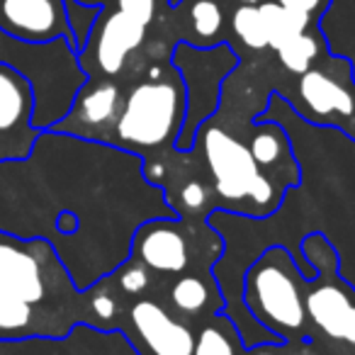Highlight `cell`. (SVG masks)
I'll return each instance as SVG.
<instances>
[{
	"label": "cell",
	"mask_w": 355,
	"mask_h": 355,
	"mask_svg": "<svg viewBox=\"0 0 355 355\" xmlns=\"http://www.w3.org/2000/svg\"><path fill=\"white\" fill-rule=\"evenodd\" d=\"M132 156L100 141L40 132L30 156L0 163V232L49 241L76 290L93 287L117 268L103 243L112 239L127 253L132 246L105 227L117 214L105 200V178Z\"/></svg>",
	"instance_id": "6da1fadb"
},
{
	"label": "cell",
	"mask_w": 355,
	"mask_h": 355,
	"mask_svg": "<svg viewBox=\"0 0 355 355\" xmlns=\"http://www.w3.org/2000/svg\"><path fill=\"white\" fill-rule=\"evenodd\" d=\"M185 124V88L173 66H156L124 93L114 124L112 144L119 151L153 166L175 153V141Z\"/></svg>",
	"instance_id": "7a4b0ae2"
},
{
	"label": "cell",
	"mask_w": 355,
	"mask_h": 355,
	"mask_svg": "<svg viewBox=\"0 0 355 355\" xmlns=\"http://www.w3.org/2000/svg\"><path fill=\"white\" fill-rule=\"evenodd\" d=\"M0 64L10 66L30 83L35 100L32 124L40 132H46L66 117L78 90L90 78L69 37L22 42L0 32Z\"/></svg>",
	"instance_id": "3957f363"
},
{
	"label": "cell",
	"mask_w": 355,
	"mask_h": 355,
	"mask_svg": "<svg viewBox=\"0 0 355 355\" xmlns=\"http://www.w3.org/2000/svg\"><path fill=\"white\" fill-rule=\"evenodd\" d=\"M0 287L69 324H85V292L76 290L59 253L44 239L0 232Z\"/></svg>",
	"instance_id": "277c9868"
},
{
	"label": "cell",
	"mask_w": 355,
	"mask_h": 355,
	"mask_svg": "<svg viewBox=\"0 0 355 355\" xmlns=\"http://www.w3.org/2000/svg\"><path fill=\"white\" fill-rule=\"evenodd\" d=\"M195 146L200 148V156L207 168V183L214 193L217 207L261 219L270 217L282 205L285 190L263 175L248 146L232 132L207 119L195 134L193 148Z\"/></svg>",
	"instance_id": "5b68a950"
},
{
	"label": "cell",
	"mask_w": 355,
	"mask_h": 355,
	"mask_svg": "<svg viewBox=\"0 0 355 355\" xmlns=\"http://www.w3.org/2000/svg\"><path fill=\"white\" fill-rule=\"evenodd\" d=\"M243 304L251 319L280 343L309 338L306 275L282 246H270L243 275Z\"/></svg>",
	"instance_id": "8992f818"
},
{
	"label": "cell",
	"mask_w": 355,
	"mask_h": 355,
	"mask_svg": "<svg viewBox=\"0 0 355 355\" xmlns=\"http://www.w3.org/2000/svg\"><path fill=\"white\" fill-rule=\"evenodd\" d=\"M224 253V241L207 227V219L153 217L134 229L129 258L139 261L158 280L183 272L212 270Z\"/></svg>",
	"instance_id": "52a82bcc"
},
{
	"label": "cell",
	"mask_w": 355,
	"mask_h": 355,
	"mask_svg": "<svg viewBox=\"0 0 355 355\" xmlns=\"http://www.w3.org/2000/svg\"><path fill=\"white\" fill-rule=\"evenodd\" d=\"M239 64L236 51L219 42L212 46H195L178 42L171 54V66L178 71L185 88V124L175 141V151H193L195 134L212 114L222 100V83Z\"/></svg>",
	"instance_id": "ba28073f"
},
{
	"label": "cell",
	"mask_w": 355,
	"mask_h": 355,
	"mask_svg": "<svg viewBox=\"0 0 355 355\" xmlns=\"http://www.w3.org/2000/svg\"><path fill=\"white\" fill-rule=\"evenodd\" d=\"M304 256L316 266L306 280V316L309 326L336 343L355 348V290L338 275V256L321 234L304 241Z\"/></svg>",
	"instance_id": "9c48e42d"
},
{
	"label": "cell",
	"mask_w": 355,
	"mask_h": 355,
	"mask_svg": "<svg viewBox=\"0 0 355 355\" xmlns=\"http://www.w3.org/2000/svg\"><path fill=\"white\" fill-rule=\"evenodd\" d=\"M117 331H122L137 355H193L195 348V326L151 295L124 304Z\"/></svg>",
	"instance_id": "30bf717a"
},
{
	"label": "cell",
	"mask_w": 355,
	"mask_h": 355,
	"mask_svg": "<svg viewBox=\"0 0 355 355\" xmlns=\"http://www.w3.org/2000/svg\"><path fill=\"white\" fill-rule=\"evenodd\" d=\"M300 103L297 112L311 124L334 127L355 141V83L350 64L343 61L340 71L311 66L300 76Z\"/></svg>",
	"instance_id": "8fae6325"
},
{
	"label": "cell",
	"mask_w": 355,
	"mask_h": 355,
	"mask_svg": "<svg viewBox=\"0 0 355 355\" xmlns=\"http://www.w3.org/2000/svg\"><path fill=\"white\" fill-rule=\"evenodd\" d=\"M122 100L124 90L112 78H88V83L78 90L66 117L59 119L51 127V132L71 134V137L110 146L119 110H122Z\"/></svg>",
	"instance_id": "7c38bea8"
},
{
	"label": "cell",
	"mask_w": 355,
	"mask_h": 355,
	"mask_svg": "<svg viewBox=\"0 0 355 355\" xmlns=\"http://www.w3.org/2000/svg\"><path fill=\"white\" fill-rule=\"evenodd\" d=\"M146 27L139 25L122 10L98 17L85 49L78 54L85 73H100L103 78H114L124 71L129 56L144 44Z\"/></svg>",
	"instance_id": "4fadbf2b"
},
{
	"label": "cell",
	"mask_w": 355,
	"mask_h": 355,
	"mask_svg": "<svg viewBox=\"0 0 355 355\" xmlns=\"http://www.w3.org/2000/svg\"><path fill=\"white\" fill-rule=\"evenodd\" d=\"M30 83L10 66L0 64V163L10 158H27L40 129L32 124Z\"/></svg>",
	"instance_id": "5bb4252c"
},
{
	"label": "cell",
	"mask_w": 355,
	"mask_h": 355,
	"mask_svg": "<svg viewBox=\"0 0 355 355\" xmlns=\"http://www.w3.org/2000/svg\"><path fill=\"white\" fill-rule=\"evenodd\" d=\"M0 32L22 42L71 40L61 0H0Z\"/></svg>",
	"instance_id": "9a60e30c"
},
{
	"label": "cell",
	"mask_w": 355,
	"mask_h": 355,
	"mask_svg": "<svg viewBox=\"0 0 355 355\" xmlns=\"http://www.w3.org/2000/svg\"><path fill=\"white\" fill-rule=\"evenodd\" d=\"M163 302L173 314L193 326L224 309V295L212 277V270L183 272L171 277Z\"/></svg>",
	"instance_id": "2e32d148"
},
{
	"label": "cell",
	"mask_w": 355,
	"mask_h": 355,
	"mask_svg": "<svg viewBox=\"0 0 355 355\" xmlns=\"http://www.w3.org/2000/svg\"><path fill=\"white\" fill-rule=\"evenodd\" d=\"M73 324L0 287V340L64 338Z\"/></svg>",
	"instance_id": "e0dca14e"
},
{
	"label": "cell",
	"mask_w": 355,
	"mask_h": 355,
	"mask_svg": "<svg viewBox=\"0 0 355 355\" xmlns=\"http://www.w3.org/2000/svg\"><path fill=\"white\" fill-rule=\"evenodd\" d=\"M246 146L251 151L256 166L263 171V175L268 180H272L277 188L287 190L300 183V168L295 163L290 139L282 132L280 124H272V122L256 124Z\"/></svg>",
	"instance_id": "ac0fdd59"
},
{
	"label": "cell",
	"mask_w": 355,
	"mask_h": 355,
	"mask_svg": "<svg viewBox=\"0 0 355 355\" xmlns=\"http://www.w3.org/2000/svg\"><path fill=\"white\" fill-rule=\"evenodd\" d=\"M193 355H246V345L236 324L224 311H217L195 326Z\"/></svg>",
	"instance_id": "d6986e66"
},
{
	"label": "cell",
	"mask_w": 355,
	"mask_h": 355,
	"mask_svg": "<svg viewBox=\"0 0 355 355\" xmlns=\"http://www.w3.org/2000/svg\"><path fill=\"white\" fill-rule=\"evenodd\" d=\"M263 12V20H266V32H268V46L272 49H280L282 44H287L295 37L304 35L311 25V17L304 15L300 10H290V8H282L275 0H268V3H258Z\"/></svg>",
	"instance_id": "ffe728a7"
},
{
	"label": "cell",
	"mask_w": 355,
	"mask_h": 355,
	"mask_svg": "<svg viewBox=\"0 0 355 355\" xmlns=\"http://www.w3.org/2000/svg\"><path fill=\"white\" fill-rule=\"evenodd\" d=\"M190 32L198 42L195 46L219 44L217 37L224 27V10L217 0H193L188 10Z\"/></svg>",
	"instance_id": "44dd1931"
},
{
	"label": "cell",
	"mask_w": 355,
	"mask_h": 355,
	"mask_svg": "<svg viewBox=\"0 0 355 355\" xmlns=\"http://www.w3.org/2000/svg\"><path fill=\"white\" fill-rule=\"evenodd\" d=\"M175 195H178V202H180V205H175V207H173V212H175L178 217L209 219L212 209L217 207V202H214V193H212V188H209V183L198 180V178H193V180H185V183L175 190Z\"/></svg>",
	"instance_id": "7402d4cb"
},
{
	"label": "cell",
	"mask_w": 355,
	"mask_h": 355,
	"mask_svg": "<svg viewBox=\"0 0 355 355\" xmlns=\"http://www.w3.org/2000/svg\"><path fill=\"white\" fill-rule=\"evenodd\" d=\"M112 277L114 287L122 292L124 300H139V297H148L156 285L158 277L153 275L148 268H144L139 261L127 256V261H122L112 272H107Z\"/></svg>",
	"instance_id": "603a6c76"
},
{
	"label": "cell",
	"mask_w": 355,
	"mask_h": 355,
	"mask_svg": "<svg viewBox=\"0 0 355 355\" xmlns=\"http://www.w3.org/2000/svg\"><path fill=\"white\" fill-rule=\"evenodd\" d=\"M232 27L236 32V37L248 46V49L258 51L268 46V32H266V20L258 6H239L234 10Z\"/></svg>",
	"instance_id": "cb8c5ba5"
},
{
	"label": "cell",
	"mask_w": 355,
	"mask_h": 355,
	"mask_svg": "<svg viewBox=\"0 0 355 355\" xmlns=\"http://www.w3.org/2000/svg\"><path fill=\"white\" fill-rule=\"evenodd\" d=\"M64 3V12H66V22H69L71 30V40H73V49L83 51L85 44L90 40V32H93L98 17L103 15V6H85L78 0H61Z\"/></svg>",
	"instance_id": "d4e9b609"
},
{
	"label": "cell",
	"mask_w": 355,
	"mask_h": 355,
	"mask_svg": "<svg viewBox=\"0 0 355 355\" xmlns=\"http://www.w3.org/2000/svg\"><path fill=\"white\" fill-rule=\"evenodd\" d=\"M277 56H280V64L285 66L287 71L302 76L304 71H309L314 66V61L319 59V42H316L314 35H309V30L304 35L295 37L287 44H282L277 49Z\"/></svg>",
	"instance_id": "484cf974"
},
{
	"label": "cell",
	"mask_w": 355,
	"mask_h": 355,
	"mask_svg": "<svg viewBox=\"0 0 355 355\" xmlns=\"http://www.w3.org/2000/svg\"><path fill=\"white\" fill-rule=\"evenodd\" d=\"M117 10L137 20L139 25L148 27L156 17V0H117Z\"/></svg>",
	"instance_id": "4316f807"
},
{
	"label": "cell",
	"mask_w": 355,
	"mask_h": 355,
	"mask_svg": "<svg viewBox=\"0 0 355 355\" xmlns=\"http://www.w3.org/2000/svg\"><path fill=\"white\" fill-rule=\"evenodd\" d=\"M282 8H290V10H300L304 15H309L314 20L316 15H324L326 8L331 6V0H275Z\"/></svg>",
	"instance_id": "83f0119b"
},
{
	"label": "cell",
	"mask_w": 355,
	"mask_h": 355,
	"mask_svg": "<svg viewBox=\"0 0 355 355\" xmlns=\"http://www.w3.org/2000/svg\"><path fill=\"white\" fill-rule=\"evenodd\" d=\"M246 355H285V343H258L246 348Z\"/></svg>",
	"instance_id": "f1b7e54d"
},
{
	"label": "cell",
	"mask_w": 355,
	"mask_h": 355,
	"mask_svg": "<svg viewBox=\"0 0 355 355\" xmlns=\"http://www.w3.org/2000/svg\"><path fill=\"white\" fill-rule=\"evenodd\" d=\"M285 355H316V353L309 348V343H306V338H304V340H295L292 348L285 345Z\"/></svg>",
	"instance_id": "f546056e"
},
{
	"label": "cell",
	"mask_w": 355,
	"mask_h": 355,
	"mask_svg": "<svg viewBox=\"0 0 355 355\" xmlns=\"http://www.w3.org/2000/svg\"><path fill=\"white\" fill-rule=\"evenodd\" d=\"M78 3H85V6H103V0H78Z\"/></svg>",
	"instance_id": "4dcf8cb0"
},
{
	"label": "cell",
	"mask_w": 355,
	"mask_h": 355,
	"mask_svg": "<svg viewBox=\"0 0 355 355\" xmlns=\"http://www.w3.org/2000/svg\"><path fill=\"white\" fill-rule=\"evenodd\" d=\"M243 3H246V6H258L261 0H243Z\"/></svg>",
	"instance_id": "1f68e13d"
},
{
	"label": "cell",
	"mask_w": 355,
	"mask_h": 355,
	"mask_svg": "<svg viewBox=\"0 0 355 355\" xmlns=\"http://www.w3.org/2000/svg\"><path fill=\"white\" fill-rule=\"evenodd\" d=\"M180 3H183V0H171V6H180Z\"/></svg>",
	"instance_id": "d6a6232c"
}]
</instances>
